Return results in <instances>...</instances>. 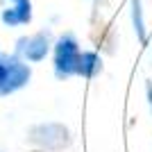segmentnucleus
Returning a JSON list of instances; mask_svg holds the SVG:
<instances>
[{"label": "nucleus", "instance_id": "nucleus-1", "mask_svg": "<svg viewBox=\"0 0 152 152\" xmlns=\"http://www.w3.org/2000/svg\"><path fill=\"white\" fill-rule=\"evenodd\" d=\"M80 50H77V43L73 39H61L57 45V57H55V64H57V75H70V73H80Z\"/></svg>", "mask_w": 152, "mask_h": 152}, {"label": "nucleus", "instance_id": "nucleus-2", "mask_svg": "<svg viewBox=\"0 0 152 152\" xmlns=\"http://www.w3.org/2000/svg\"><path fill=\"white\" fill-rule=\"evenodd\" d=\"M27 77H30V68L23 66L20 61H16V59L0 64V93L16 91L18 86H23L27 82Z\"/></svg>", "mask_w": 152, "mask_h": 152}, {"label": "nucleus", "instance_id": "nucleus-3", "mask_svg": "<svg viewBox=\"0 0 152 152\" xmlns=\"http://www.w3.org/2000/svg\"><path fill=\"white\" fill-rule=\"evenodd\" d=\"M7 25H18V23H27L30 20V0H14V7L2 16Z\"/></svg>", "mask_w": 152, "mask_h": 152}, {"label": "nucleus", "instance_id": "nucleus-4", "mask_svg": "<svg viewBox=\"0 0 152 152\" xmlns=\"http://www.w3.org/2000/svg\"><path fill=\"white\" fill-rule=\"evenodd\" d=\"M45 50H48V45H45L43 37L30 39V41H27V48H25V52H27V57H30V59H41L45 55Z\"/></svg>", "mask_w": 152, "mask_h": 152}, {"label": "nucleus", "instance_id": "nucleus-5", "mask_svg": "<svg viewBox=\"0 0 152 152\" xmlns=\"http://www.w3.org/2000/svg\"><path fill=\"white\" fill-rule=\"evenodd\" d=\"M98 68H100V64H98V57H95V55H89V52L82 55V59H80V73H82V75L91 77Z\"/></svg>", "mask_w": 152, "mask_h": 152}]
</instances>
